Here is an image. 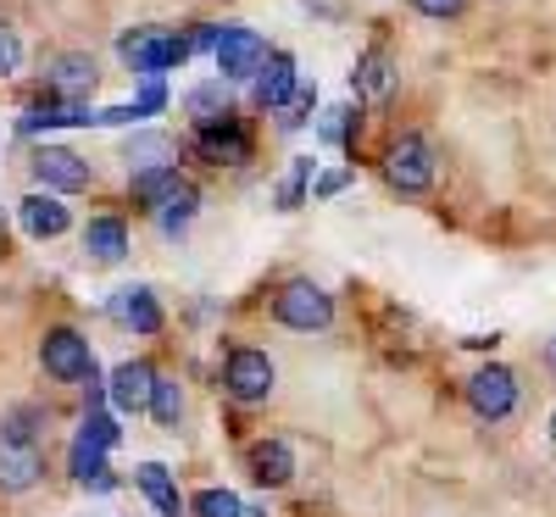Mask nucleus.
<instances>
[{
  "label": "nucleus",
  "mask_w": 556,
  "mask_h": 517,
  "mask_svg": "<svg viewBox=\"0 0 556 517\" xmlns=\"http://www.w3.org/2000/svg\"><path fill=\"white\" fill-rule=\"evenodd\" d=\"M117 56L139 78H162L167 67H184V62L195 56V39L190 34H173V28H128L117 39Z\"/></svg>",
  "instance_id": "nucleus-1"
},
{
  "label": "nucleus",
  "mask_w": 556,
  "mask_h": 517,
  "mask_svg": "<svg viewBox=\"0 0 556 517\" xmlns=\"http://www.w3.org/2000/svg\"><path fill=\"white\" fill-rule=\"evenodd\" d=\"M278 390V367L262 345H235L223 356V395L235 406H262Z\"/></svg>",
  "instance_id": "nucleus-2"
},
{
  "label": "nucleus",
  "mask_w": 556,
  "mask_h": 517,
  "mask_svg": "<svg viewBox=\"0 0 556 517\" xmlns=\"http://www.w3.org/2000/svg\"><path fill=\"white\" fill-rule=\"evenodd\" d=\"M273 323L290 328V335H323L334 323V295L312 285V278H290L285 290L273 295Z\"/></svg>",
  "instance_id": "nucleus-3"
},
{
  "label": "nucleus",
  "mask_w": 556,
  "mask_h": 517,
  "mask_svg": "<svg viewBox=\"0 0 556 517\" xmlns=\"http://www.w3.org/2000/svg\"><path fill=\"white\" fill-rule=\"evenodd\" d=\"M384 184L395 196H424L434 184V146L424 134H401L384 151Z\"/></svg>",
  "instance_id": "nucleus-4"
},
{
  "label": "nucleus",
  "mask_w": 556,
  "mask_h": 517,
  "mask_svg": "<svg viewBox=\"0 0 556 517\" xmlns=\"http://www.w3.org/2000/svg\"><path fill=\"white\" fill-rule=\"evenodd\" d=\"M39 367L51 373L56 384H89L96 351H89V340L78 335V328L56 323V328H45V340H39Z\"/></svg>",
  "instance_id": "nucleus-5"
},
{
  "label": "nucleus",
  "mask_w": 556,
  "mask_h": 517,
  "mask_svg": "<svg viewBox=\"0 0 556 517\" xmlns=\"http://www.w3.org/2000/svg\"><path fill=\"white\" fill-rule=\"evenodd\" d=\"M39 84H45V96L89 106V96H96V84H101V67L89 51H51L39 62Z\"/></svg>",
  "instance_id": "nucleus-6"
},
{
  "label": "nucleus",
  "mask_w": 556,
  "mask_h": 517,
  "mask_svg": "<svg viewBox=\"0 0 556 517\" xmlns=\"http://www.w3.org/2000/svg\"><path fill=\"white\" fill-rule=\"evenodd\" d=\"M523 390H518V373L513 367H501V362H484L473 379H468V406L479 423H506L518 412Z\"/></svg>",
  "instance_id": "nucleus-7"
},
{
  "label": "nucleus",
  "mask_w": 556,
  "mask_h": 517,
  "mask_svg": "<svg viewBox=\"0 0 556 517\" xmlns=\"http://www.w3.org/2000/svg\"><path fill=\"white\" fill-rule=\"evenodd\" d=\"M212 62H217V78L245 84V78H256L262 62H267V39H262L256 28H245V23H228V28H217Z\"/></svg>",
  "instance_id": "nucleus-8"
},
{
  "label": "nucleus",
  "mask_w": 556,
  "mask_h": 517,
  "mask_svg": "<svg viewBox=\"0 0 556 517\" xmlns=\"http://www.w3.org/2000/svg\"><path fill=\"white\" fill-rule=\"evenodd\" d=\"M28 173L39 178V190H51V196H84L89 184H96V167L67 146H39L28 156Z\"/></svg>",
  "instance_id": "nucleus-9"
},
{
  "label": "nucleus",
  "mask_w": 556,
  "mask_h": 517,
  "mask_svg": "<svg viewBox=\"0 0 556 517\" xmlns=\"http://www.w3.org/2000/svg\"><path fill=\"white\" fill-rule=\"evenodd\" d=\"M190 151L212 167H245L251 162V134L240 117H223V123H206L190 134Z\"/></svg>",
  "instance_id": "nucleus-10"
},
{
  "label": "nucleus",
  "mask_w": 556,
  "mask_h": 517,
  "mask_svg": "<svg viewBox=\"0 0 556 517\" xmlns=\"http://www.w3.org/2000/svg\"><path fill=\"white\" fill-rule=\"evenodd\" d=\"M151 390H156V367H151L146 356L117 362V367H112V379H106V401H112L123 417H146Z\"/></svg>",
  "instance_id": "nucleus-11"
},
{
  "label": "nucleus",
  "mask_w": 556,
  "mask_h": 517,
  "mask_svg": "<svg viewBox=\"0 0 556 517\" xmlns=\"http://www.w3.org/2000/svg\"><path fill=\"white\" fill-rule=\"evenodd\" d=\"M45 479V445L0 440V495H28Z\"/></svg>",
  "instance_id": "nucleus-12"
},
{
  "label": "nucleus",
  "mask_w": 556,
  "mask_h": 517,
  "mask_svg": "<svg viewBox=\"0 0 556 517\" xmlns=\"http://www.w3.org/2000/svg\"><path fill=\"white\" fill-rule=\"evenodd\" d=\"M17 223H23L28 240H62V234L73 228V212L62 206V196L34 190V196H23V201H17Z\"/></svg>",
  "instance_id": "nucleus-13"
},
{
  "label": "nucleus",
  "mask_w": 556,
  "mask_h": 517,
  "mask_svg": "<svg viewBox=\"0 0 556 517\" xmlns=\"http://www.w3.org/2000/svg\"><path fill=\"white\" fill-rule=\"evenodd\" d=\"M245 474H251V484H262V490H285L290 479H295V451H290V440H256L251 451H245Z\"/></svg>",
  "instance_id": "nucleus-14"
},
{
  "label": "nucleus",
  "mask_w": 556,
  "mask_h": 517,
  "mask_svg": "<svg viewBox=\"0 0 556 517\" xmlns=\"http://www.w3.org/2000/svg\"><path fill=\"white\" fill-rule=\"evenodd\" d=\"M256 84V106L262 112H278L295 89H301V73H295V56L290 51H267V62H262V73L251 78Z\"/></svg>",
  "instance_id": "nucleus-15"
},
{
  "label": "nucleus",
  "mask_w": 556,
  "mask_h": 517,
  "mask_svg": "<svg viewBox=\"0 0 556 517\" xmlns=\"http://www.w3.org/2000/svg\"><path fill=\"white\" fill-rule=\"evenodd\" d=\"M184 117H190L195 128H206V123H223V117H235V84L228 78H201L190 96H184Z\"/></svg>",
  "instance_id": "nucleus-16"
},
{
  "label": "nucleus",
  "mask_w": 556,
  "mask_h": 517,
  "mask_svg": "<svg viewBox=\"0 0 556 517\" xmlns=\"http://www.w3.org/2000/svg\"><path fill=\"white\" fill-rule=\"evenodd\" d=\"M112 317L123 328H134V335H162V301L146 290V285H128L112 295Z\"/></svg>",
  "instance_id": "nucleus-17"
},
{
  "label": "nucleus",
  "mask_w": 556,
  "mask_h": 517,
  "mask_svg": "<svg viewBox=\"0 0 556 517\" xmlns=\"http://www.w3.org/2000/svg\"><path fill=\"white\" fill-rule=\"evenodd\" d=\"M84 256L101 267H117L128 256V223L123 217H89L84 223Z\"/></svg>",
  "instance_id": "nucleus-18"
},
{
  "label": "nucleus",
  "mask_w": 556,
  "mask_h": 517,
  "mask_svg": "<svg viewBox=\"0 0 556 517\" xmlns=\"http://www.w3.org/2000/svg\"><path fill=\"white\" fill-rule=\"evenodd\" d=\"M134 490L156 506V517H184V512H190V506H184V495H178V484H173V474H167L162 462H139V467H134Z\"/></svg>",
  "instance_id": "nucleus-19"
},
{
  "label": "nucleus",
  "mask_w": 556,
  "mask_h": 517,
  "mask_svg": "<svg viewBox=\"0 0 556 517\" xmlns=\"http://www.w3.org/2000/svg\"><path fill=\"white\" fill-rule=\"evenodd\" d=\"M67 123H96V112H89L84 101H56V96H45V101H34V106L17 117V128H23V134H39V128H67Z\"/></svg>",
  "instance_id": "nucleus-20"
},
{
  "label": "nucleus",
  "mask_w": 556,
  "mask_h": 517,
  "mask_svg": "<svg viewBox=\"0 0 556 517\" xmlns=\"http://www.w3.org/2000/svg\"><path fill=\"white\" fill-rule=\"evenodd\" d=\"M178 184H184L178 162H167V167H139V173L128 178V196H134L139 206H146V212H156V206L178 190Z\"/></svg>",
  "instance_id": "nucleus-21"
},
{
  "label": "nucleus",
  "mask_w": 556,
  "mask_h": 517,
  "mask_svg": "<svg viewBox=\"0 0 556 517\" xmlns=\"http://www.w3.org/2000/svg\"><path fill=\"white\" fill-rule=\"evenodd\" d=\"M351 84H356V96H390V84H395V62H390V51L384 45H374V51H362L356 56V73H351Z\"/></svg>",
  "instance_id": "nucleus-22"
},
{
  "label": "nucleus",
  "mask_w": 556,
  "mask_h": 517,
  "mask_svg": "<svg viewBox=\"0 0 556 517\" xmlns=\"http://www.w3.org/2000/svg\"><path fill=\"white\" fill-rule=\"evenodd\" d=\"M195 212H201V190H195L190 178H184V184H178V190H173V196H167V201H162L151 217H156V228L173 240V234H184V228L195 223Z\"/></svg>",
  "instance_id": "nucleus-23"
},
{
  "label": "nucleus",
  "mask_w": 556,
  "mask_h": 517,
  "mask_svg": "<svg viewBox=\"0 0 556 517\" xmlns=\"http://www.w3.org/2000/svg\"><path fill=\"white\" fill-rule=\"evenodd\" d=\"M67 462H73V479H78V484H89V490H101V495H106V490H117V479H112V467H106V451H101V445H89L84 434L73 440V456H67Z\"/></svg>",
  "instance_id": "nucleus-24"
},
{
  "label": "nucleus",
  "mask_w": 556,
  "mask_h": 517,
  "mask_svg": "<svg viewBox=\"0 0 556 517\" xmlns=\"http://www.w3.org/2000/svg\"><path fill=\"white\" fill-rule=\"evenodd\" d=\"M146 412L156 417V429H178V423H184V384L156 373V390H151V406Z\"/></svg>",
  "instance_id": "nucleus-25"
},
{
  "label": "nucleus",
  "mask_w": 556,
  "mask_h": 517,
  "mask_svg": "<svg viewBox=\"0 0 556 517\" xmlns=\"http://www.w3.org/2000/svg\"><path fill=\"white\" fill-rule=\"evenodd\" d=\"M123 156H128L134 173H139V167H167L178 151H173V139H167V134H134L128 146H123Z\"/></svg>",
  "instance_id": "nucleus-26"
},
{
  "label": "nucleus",
  "mask_w": 556,
  "mask_h": 517,
  "mask_svg": "<svg viewBox=\"0 0 556 517\" xmlns=\"http://www.w3.org/2000/svg\"><path fill=\"white\" fill-rule=\"evenodd\" d=\"M190 517H245V501L235 490H195L190 495Z\"/></svg>",
  "instance_id": "nucleus-27"
},
{
  "label": "nucleus",
  "mask_w": 556,
  "mask_h": 517,
  "mask_svg": "<svg viewBox=\"0 0 556 517\" xmlns=\"http://www.w3.org/2000/svg\"><path fill=\"white\" fill-rule=\"evenodd\" d=\"M39 429H45V412H39V406H12L7 417H0V440L39 445Z\"/></svg>",
  "instance_id": "nucleus-28"
},
{
  "label": "nucleus",
  "mask_w": 556,
  "mask_h": 517,
  "mask_svg": "<svg viewBox=\"0 0 556 517\" xmlns=\"http://www.w3.org/2000/svg\"><path fill=\"white\" fill-rule=\"evenodd\" d=\"M312 156H295L290 162V173H285V184H278V212H301V201H306V184H312Z\"/></svg>",
  "instance_id": "nucleus-29"
},
{
  "label": "nucleus",
  "mask_w": 556,
  "mask_h": 517,
  "mask_svg": "<svg viewBox=\"0 0 556 517\" xmlns=\"http://www.w3.org/2000/svg\"><path fill=\"white\" fill-rule=\"evenodd\" d=\"M312 112H317V89H295V96L285 101V106H278V128H285V134H295V128H306L312 123Z\"/></svg>",
  "instance_id": "nucleus-30"
},
{
  "label": "nucleus",
  "mask_w": 556,
  "mask_h": 517,
  "mask_svg": "<svg viewBox=\"0 0 556 517\" xmlns=\"http://www.w3.org/2000/svg\"><path fill=\"white\" fill-rule=\"evenodd\" d=\"M356 106H334L329 117L317 123V134H323V146H351V134H356Z\"/></svg>",
  "instance_id": "nucleus-31"
},
{
  "label": "nucleus",
  "mask_w": 556,
  "mask_h": 517,
  "mask_svg": "<svg viewBox=\"0 0 556 517\" xmlns=\"http://www.w3.org/2000/svg\"><path fill=\"white\" fill-rule=\"evenodd\" d=\"M17 67H23V39L12 23H0V84L17 78Z\"/></svg>",
  "instance_id": "nucleus-32"
},
{
  "label": "nucleus",
  "mask_w": 556,
  "mask_h": 517,
  "mask_svg": "<svg viewBox=\"0 0 556 517\" xmlns=\"http://www.w3.org/2000/svg\"><path fill=\"white\" fill-rule=\"evenodd\" d=\"M89 445H101V451H112L117 445V429H112V417L106 412H84V429H78Z\"/></svg>",
  "instance_id": "nucleus-33"
},
{
  "label": "nucleus",
  "mask_w": 556,
  "mask_h": 517,
  "mask_svg": "<svg viewBox=\"0 0 556 517\" xmlns=\"http://www.w3.org/2000/svg\"><path fill=\"white\" fill-rule=\"evenodd\" d=\"M462 7H468V0H412V12H417V17H434V23L462 17Z\"/></svg>",
  "instance_id": "nucleus-34"
},
{
  "label": "nucleus",
  "mask_w": 556,
  "mask_h": 517,
  "mask_svg": "<svg viewBox=\"0 0 556 517\" xmlns=\"http://www.w3.org/2000/svg\"><path fill=\"white\" fill-rule=\"evenodd\" d=\"M345 184H351V173H329V178H317V190H312V196H317V201H329V196L345 190Z\"/></svg>",
  "instance_id": "nucleus-35"
},
{
  "label": "nucleus",
  "mask_w": 556,
  "mask_h": 517,
  "mask_svg": "<svg viewBox=\"0 0 556 517\" xmlns=\"http://www.w3.org/2000/svg\"><path fill=\"white\" fill-rule=\"evenodd\" d=\"M545 367H551V379H556V335L545 340Z\"/></svg>",
  "instance_id": "nucleus-36"
},
{
  "label": "nucleus",
  "mask_w": 556,
  "mask_h": 517,
  "mask_svg": "<svg viewBox=\"0 0 556 517\" xmlns=\"http://www.w3.org/2000/svg\"><path fill=\"white\" fill-rule=\"evenodd\" d=\"M0 251H7V217H0Z\"/></svg>",
  "instance_id": "nucleus-37"
},
{
  "label": "nucleus",
  "mask_w": 556,
  "mask_h": 517,
  "mask_svg": "<svg viewBox=\"0 0 556 517\" xmlns=\"http://www.w3.org/2000/svg\"><path fill=\"white\" fill-rule=\"evenodd\" d=\"M545 429H551V445H556V412H551V423H545Z\"/></svg>",
  "instance_id": "nucleus-38"
}]
</instances>
